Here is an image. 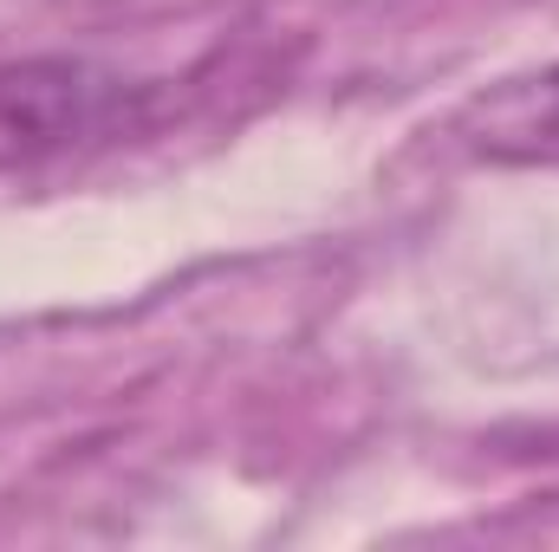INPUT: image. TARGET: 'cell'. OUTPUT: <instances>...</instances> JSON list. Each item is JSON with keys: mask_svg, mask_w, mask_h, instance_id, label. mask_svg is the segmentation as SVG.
I'll use <instances>...</instances> for the list:
<instances>
[{"mask_svg": "<svg viewBox=\"0 0 559 552\" xmlns=\"http://www.w3.org/2000/svg\"><path fill=\"white\" fill-rule=\"evenodd\" d=\"M455 137L475 163H501V169L559 163V59L468 98L455 118Z\"/></svg>", "mask_w": 559, "mask_h": 552, "instance_id": "2", "label": "cell"}, {"mask_svg": "<svg viewBox=\"0 0 559 552\" xmlns=\"http://www.w3.org/2000/svg\"><path fill=\"white\" fill-rule=\"evenodd\" d=\"M138 98L143 92L131 79L72 52L7 59L0 65V169H33L66 149L118 137L138 118Z\"/></svg>", "mask_w": 559, "mask_h": 552, "instance_id": "1", "label": "cell"}]
</instances>
